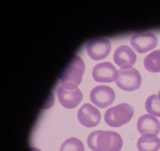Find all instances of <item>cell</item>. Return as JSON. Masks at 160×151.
I'll return each instance as SVG.
<instances>
[{"label":"cell","instance_id":"11","mask_svg":"<svg viewBox=\"0 0 160 151\" xmlns=\"http://www.w3.org/2000/svg\"><path fill=\"white\" fill-rule=\"evenodd\" d=\"M114 61L121 68H131L136 61V55L128 45H120L115 49Z\"/></svg>","mask_w":160,"mask_h":151},{"label":"cell","instance_id":"12","mask_svg":"<svg viewBox=\"0 0 160 151\" xmlns=\"http://www.w3.org/2000/svg\"><path fill=\"white\" fill-rule=\"evenodd\" d=\"M137 129L140 135H155L160 133V122L155 116L150 114L142 115L137 122Z\"/></svg>","mask_w":160,"mask_h":151},{"label":"cell","instance_id":"18","mask_svg":"<svg viewBox=\"0 0 160 151\" xmlns=\"http://www.w3.org/2000/svg\"><path fill=\"white\" fill-rule=\"evenodd\" d=\"M158 99H159V100H160V91H159V92H158Z\"/></svg>","mask_w":160,"mask_h":151},{"label":"cell","instance_id":"16","mask_svg":"<svg viewBox=\"0 0 160 151\" xmlns=\"http://www.w3.org/2000/svg\"><path fill=\"white\" fill-rule=\"evenodd\" d=\"M59 151H84V146L78 139L70 138L62 144Z\"/></svg>","mask_w":160,"mask_h":151},{"label":"cell","instance_id":"14","mask_svg":"<svg viewBox=\"0 0 160 151\" xmlns=\"http://www.w3.org/2000/svg\"><path fill=\"white\" fill-rule=\"evenodd\" d=\"M144 66L151 72H160V49L153 51L144 58Z\"/></svg>","mask_w":160,"mask_h":151},{"label":"cell","instance_id":"1","mask_svg":"<svg viewBox=\"0 0 160 151\" xmlns=\"http://www.w3.org/2000/svg\"><path fill=\"white\" fill-rule=\"evenodd\" d=\"M88 145L93 151H120L122 139L117 132L96 130L89 135Z\"/></svg>","mask_w":160,"mask_h":151},{"label":"cell","instance_id":"2","mask_svg":"<svg viewBox=\"0 0 160 151\" xmlns=\"http://www.w3.org/2000/svg\"><path fill=\"white\" fill-rule=\"evenodd\" d=\"M85 64L78 55H74L60 76L61 85L67 90H75L82 81Z\"/></svg>","mask_w":160,"mask_h":151},{"label":"cell","instance_id":"10","mask_svg":"<svg viewBox=\"0 0 160 151\" xmlns=\"http://www.w3.org/2000/svg\"><path fill=\"white\" fill-rule=\"evenodd\" d=\"M57 95L59 103L64 108L72 109L77 107L82 99V94L80 89L67 90L62 85L58 86L57 90Z\"/></svg>","mask_w":160,"mask_h":151},{"label":"cell","instance_id":"3","mask_svg":"<svg viewBox=\"0 0 160 151\" xmlns=\"http://www.w3.org/2000/svg\"><path fill=\"white\" fill-rule=\"evenodd\" d=\"M134 115V108L128 103H120L107 110L104 119L107 124L113 127H119L128 123Z\"/></svg>","mask_w":160,"mask_h":151},{"label":"cell","instance_id":"13","mask_svg":"<svg viewBox=\"0 0 160 151\" xmlns=\"http://www.w3.org/2000/svg\"><path fill=\"white\" fill-rule=\"evenodd\" d=\"M137 147L139 151H158L160 139L155 135H144L138 139Z\"/></svg>","mask_w":160,"mask_h":151},{"label":"cell","instance_id":"17","mask_svg":"<svg viewBox=\"0 0 160 151\" xmlns=\"http://www.w3.org/2000/svg\"><path fill=\"white\" fill-rule=\"evenodd\" d=\"M31 151H41L40 149H37V148H35V147H31Z\"/></svg>","mask_w":160,"mask_h":151},{"label":"cell","instance_id":"9","mask_svg":"<svg viewBox=\"0 0 160 151\" xmlns=\"http://www.w3.org/2000/svg\"><path fill=\"white\" fill-rule=\"evenodd\" d=\"M92 76L97 82H113L116 80L118 70L111 63L106 61L99 63L94 67Z\"/></svg>","mask_w":160,"mask_h":151},{"label":"cell","instance_id":"5","mask_svg":"<svg viewBox=\"0 0 160 151\" xmlns=\"http://www.w3.org/2000/svg\"><path fill=\"white\" fill-rule=\"evenodd\" d=\"M111 42L105 38H98L90 40L86 46L87 53L90 57L95 61L107 57L111 52Z\"/></svg>","mask_w":160,"mask_h":151},{"label":"cell","instance_id":"8","mask_svg":"<svg viewBox=\"0 0 160 151\" xmlns=\"http://www.w3.org/2000/svg\"><path fill=\"white\" fill-rule=\"evenodd\" d=\"M78 119L82 126L94 127L99 123L101 115L95 106L90 103H84L78 111Z\"/></svg>","mask_w":160,"mask_h":151},{"label":"cell","instance_id":"15","mask_svg":"<svg viewBox=\"0 0 160 151\" xmlns=\"http://www.w3.org/2000/svg\"><path fill=\"white\" fill-rule=\"evenodd\" d=\"M145 108L150 115L160 117V100L157 95H150L146 100Z\"/></svg>","mask_w":160,"mask_h":151},{"label":"cell","instance_id":"4","mask_svg":"<svg viewBox=\"0 0 160 151\" xmlns=\"http://www.w3.org/2000/svg\"><path fill=\"white\" fill-rule=\"evenodd\" d=\"M115 83L117 86L122 90L131 92L139 88L142 83V77L138 71L132 67L119 68Z\"/></svg>","mask_w":160,"mask_h":151},{"label":"cell","instance_id":"6","mask_svg":"<svg viewBox=\"0 0 160 151\" xmlns=\"http://www.w3.org/2000/svg\"><path fill=\"white\" fill-rule=\"evenodd\" d=\"M115 92L108 85H98L93 88L90 93L91 102L101 108L111 105L115 100Z\"/></svg>","mask_w":160,"mask_h":151},{"label":"cell","instance_id":"7","mask_svg":"<svg viewBox=\"0 0 160 151\" xmlns=\"http://www.w3.org/2000/svg\"><path fill=\"white\" fill-rule=\"evenodd\" d=\"M158 39L151 32H140L133 34L131 38V44L137 52L140 53L148 52L156 47Z\"/></svg>","mask_w":160,"mask_h":151}]
</instances>
